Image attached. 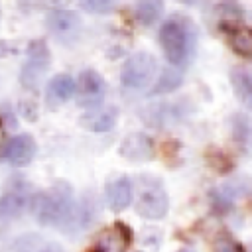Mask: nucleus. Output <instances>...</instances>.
Segmentation results:
<instances>
[{"label":"nucleus","mask_w":252,"mask_h":252,"mask_svg":"<svg viewBox=\"0 0 252 252\" xmlns=\"http://www.w3.org/2000/svg\"><path fill=\"white\" fill-rule=\"evenodd\" d=\"M32 213L39 224L71 230L89 222V211L83 203H77L73 189L65 181H55L49 189L39 191L30 201Z\"/></svg>","instance_id":"1"},{"label":"nucleus","mask_w":252,"mask_h":252,"mask_svg":"<svg viewBox=\"0 0 252 252\" xmlns=\"http://www.w3.org/2000/svg\"><path fill=\"white\" fill-rule=\"evenodd\" d=\"M159 43L171 65H187L195 47V30L183 16H171L159 30Z\"/></svg>","instance_id":"2"},{"label":"nucleus","mask_w":252,"mask_h":252,"mask_svg":"<svg viewBox=\"0 0 252 252\" xmlns=\"http://www.w3.org/2000/svg\"><path fill=\"white\" fill-rule=\"evenodd\" d=\"M140 185V195L136 201V211L140 217L150 219V220H158L161 217H165L169 201H167V193L161 185L159 179L150 177V175H142L138 179Z\"/></svg>","instance_id":"3"},{"label":"nucleus","mask_w":252,"mask_h":252,"mask_svg":"<svg viewBox=\"0 0 252 252\" xmlns=\"http://www.w3.org/2000/svg\"><path fill=\"white\" fill-rule=\"evenodd\" d=\"M156 69H158L156 57L146 51H138L124 61L120 71V81L128 89H142L150 83V79H154Z\"/></svg>","instance_id":"4"},{"label":"nucleus","mask_w":252,"mask_h":252,"mask_svg":"<svg viewBox=\"0 0 252 252\" xmlns=\"http://www.w3.org/2000/svg\"><path fill=\"white\" fill-rule=\"evenodd\" d=\"M47 67H49V49H47L45 41L43 39L32 41L28 47V59L20 73L22 85L26 89H35V85L39 83V79L43 77Z\"/></svg>","instance_id":"5"},{"label":"nucleus","mask_w":252,"mask_h":252,"mask_svg":"<svg viewBox=\"0 0 252 252\" xmlns=\"http://www.w3.org/2000/svg\"><path fill=\"white\" fill-rule=\"evenodd\" d=\"M130 244L132 234L128 226L122 222H114L96 234L91 252H128Z\"/></svg>","instance_id":"6"},{"label":"nucleus","mask_w":252,"mask_h":252,"mask_svg":"<svg viewBox=\"0 0 252 252\" xmlns=\"http://www.w3.org/2000/svg\"><path fill=\"white\" fill-rule=\"evenodd\" d=\"M77 102L83 108H94L102 102L104 96V81L102 77L93 71V69H85L79 75V89H77Z\"/></svg>","instance_id":"7"},{"label":"nucleus","mask_w":252,"mask_h":252,"mask_svg":"<svg viewBox=\"0 0 252 252\" xmlns=\"http://www.w3.org/2000/svg\"><path fill=\"white\" fill-rule=\"evenodd\" d=\"M35 156V142L30 134H18L14 138H10L4 148H2V159L10 165L22 167L28 165Z\"/></svg>","instance_id":"8"},{"label":"nucleus","mask_w":252,"mask_h":252,"mask_svg":"<svg viewBox=\"0 0 252 252\" xmlns=\"http://www.w3.org/2000/svg\"><path fill=\"white\" fill-rule=\"evenodd\" d=\"M47 28L61 41H69V39L77 37L79 30H81V20H79V16L75 12L59 8V10H51L49 12V16H47Z\"/></svg>","instance_id":"9"},{"label":"nucleus","mask_w":252,"mask_h":252,"mask_svg":"<svg viewBox=\"0 0 252 252\" xmlns=\"http://www.w3.org/2000/svg\"><path fill=\"white\" fill-rule=\"evenodd\" d=\"M118 152L128 161H148L154 158V140L142 132H134L122 140Z\"/></svg>","instance_id":"10"},{"label":"nucleus","mask_w":252,"mask_h":252,"mask_svg":"<svg viewBox=\"0 0 252 252\" xmlns=\"http://www.w3.org/2000/svg\"><path fill=\"white\" fill-rule=\"evenodd\" d=\"M118 120V110L114 106H102L94 110H87V114L81 116V126L91 132H108Z\"/></svg>","instance_id":"11"},{"label":"nucleus","mask_w":252,"mask_h":252,"mask_svg":"<svg viewBox=\"0 0 252 252\" xmlns=\"http://www.w3.org/2000/svg\"><path fill=\"white\" fill-rule=\"evenodd\" d=\"M73 94H75V81H73L69 75H65V73L55 75V77L47 83L45 100H47V106H49V108H55V106L67 102Z\"/></svg>","instance_id":"12"},{"label":"nucleus","mask_w":252,"mask_h":252,"mask_svg":"<svg viewBox=\"0 0 252 252\" xmlns=\"http://www.w3.org/2000/svg\"><path fill=\"white\" fill-rule=\"evenodd\" d=\"M106 201L112 211H124L132 203V181L124 175L114 177L106 185Z\"/></svg>","instance_id":"13"},{"label":"nucleus","mask_w":252,"mask_h":252,"mask_svg":"<svg viewBox=\"0 0 252 252\" xmlns=\"http://www.w3.org/2000/svg\"><path fill=\"white\" fill-rule=\"evenodd\" d=\"M28 205V191L22 185L10 187L0 197V219H12L18 217Z\"/></svg>","instance_id":"14"},{"label":"nucleus","mask_w":252,"mask_h":252,"mask_svg":"<svg viewBox=\"0 0 252 252\" xmlns=\"http://www.w3.org/2000/svg\"><path fill=\"white\" fill-rule=\"evenodd\" d=\"M14 252H63V248L45 236L24 234L14 242Z\"/></svg>","instance_id":"15"},{"label":"nucleus","mask_w":252,"mask_h":252,"mask_svg":"<svg viewBox=\"0 0 252 252\" xmlns=\"http://www.w3.org/2000/svg\"><path fill=\"white\" fill-rule=\"evenodd\" d=\"M228 43L240 57H252V28H228Z\"/></svg>","instance_id":"16"},{"label":"nucleus","mask_w":252,"mask_h":252,"mask_svg":"<svg viewBox=\"0 0 252 252\" xmlns=\"http://www.w3.org/2000/svg\"><path fill=\"white\" fill-rule=\"evenodd\" d=\"M161 10H163V4L158 2V0H144V2H138L136 8H134L136 18L144 26H152L161 16Z\"/></svg>","instance_id":"17"},{"label":"nucleus","mask_w":252,"mask_h":252,"mask_svg":"<svg viewBox=\"0 0 252 252\" xmlns=\"http://www.w3.org/2000/svg\"><path fill=\"white\" fill-rule=\"evenodd\" d=\"M181 81H183L181 79V73H177L173 69H163L161 75H159V79H158V83L152 87L150 94H165V93H171V91H175L181 85Z\"/></svg>","instance_id":"18"},{"label":"nucleus","mask_w":252,"mask_h":252,"mask_svg":"<svg viewBox=\"0 0 252 252\" xmlns=\"http://www.w3.org/2000/svg\"><path fill=\"white\" fill-rule=\"evenodd\" d=\"M232 87L240 100H252V79L244 69H232Z\"/></svg>","instance_id":"19"},{"label":"nucleus","mask_w":252,"mask_h":252,"mask_svg":"<svg viewBox=\"0 0 252 252\" xmlns=\"http://www.w3.org/2000/svg\"><path fill=\"white\" fill-rule=\"evenodd\" d=\"M159 242H161L159 230H156V228L144 230V232L138 236V240H136L132 252H159Z\"/></svg>","instance_id":"20"},{"label":"nucleus","mask_w":252,"mask_h":252,"mask_svg":"<svg viewBox=\"0 0 252 252\" xmlns=\"http://www.w3.org/2000/svg\"><path fill=\"white\" fill-rule=\"evenodd\" d=\"M213 252H244L242 244L226 232H219L213 240Z\"/></svg>","instance_id":"21"},{"label":"nucleus","mask_w":252,"mask_h":252,"mask_svg":"<svg viewBox=\"0 0 252 252\" xmlns=\"http://www.w3.org/2000/svg\"><path fill=\"white\" fill-rule=\"evenodd\" d=\"M232 134H234V140H236V144H240V146H244L246 144V140H248V134H250V122H248V118L244 116V114H236L234 118H232Z\"/></svg>","instance_id":"22"},{"label":"nucleus","mask_w":252,"mask_h":252,"mask_svg":"<svg viewBox=\"0 0 252 252\" xmlns=\"http://www.w3.org/2000/svg\"><path fill=\"white\" fill-rule=\"evenodd\" d=\"M83 10H87V12H106V10H110L112 8V2H108V0H87V2H81L79 4Z\"/></svg>","instance_id":"23"},{"label":"nucleus","mask_w":252,"mask_h":252,"mask_svg":"<svg viewBox=\"0 0 252 252\" xmlns=\"http://www.w3.org/2000/svg\"><path fill=\"white\" fill-rule=\"evenodd\" d=\"M2 142H4V140H2V130H0V146H2ZM0 156H2V150H0Z\"/></svg>","instance_id":"24"},{"label":"nucleus","mask_w":252,"mask_h":252,"mask_svg":"<svg viewBox=\"0 0 252 252\" xmlns=\"http://www.w3.org/2000/svg\"><path fill=\"white\" fill-rule=\"evenodd\" d=\"M179 252H193V250H179Z\"/></svg>","instance_id":"25"},{"label":"nucleus","mask_w":252,"mask_h":252,"mask_svg":"<svg viewBox=\"0 0 252 252\" xmlns=\"http://www.w3.org/2000/svg\"><path fill=\"white\" fill-rule=\"evenodd\" d=\"M250 104H252V100H250Z\"/></svg>","instance_id":"26"},{"label":"nucleus","mask_w":252,"mask_h":252,"mask_svg":"<svg viewBox=\"0 0 252 252\" xmlns=\"http://www.w3.org/2000/svg\"><path fill=\"white\" fill-rule=\"evenodd\" d=\"M250 250H252V248H250Z\"/></svg>","instance_id":"27"}]
</instances>
